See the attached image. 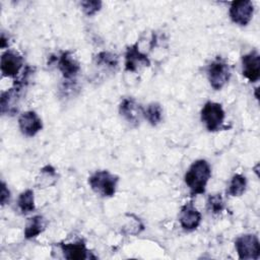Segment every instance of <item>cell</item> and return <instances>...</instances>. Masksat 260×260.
<instances>
[{
    "instance_id": "cell-1",
    "label": "cell",
    "mask_w": 260,
    "mask_h": 260,
    "mask_svg": "<svg viewBox=\"0 0 260 260\" xmlns=\"http://www.w3.org/2000/svg\"><path fill=\"white\" fill-rule=\"evenodd\" d=\"M211 176V168L207 160L197 159L192 162L185 174L184 181L192 196L205 192L206 185Z\"/></svg>"
},
{
    "instance_id": "cell-2",
    "label": "cell",
    "mask_w": 260,
    "mask_h": 260,
    "mask_svg": "<svg viewBox=\"0 0 260 260\" xmlns=\"http://www.w3.org/2000/svg\"><path fill=\"white\" fill-rule=\"evenodd\" d=\"M119 177L107 170L96 171L88 178L90 189L102 197H113L118 187Z\"/></svg>"
},
{
    "instance_id": "cell-3",
    "label": "cell",
    "mask_w": 260,
    "mask_h": 260,
    "mask_svg": "<svg viewBox=\"0 0 260 260\" xmlns=\"http://www.w3.org/2000/svg\"><path fill=\"white\" fill-rule=\"evenodd\" d=\"M200 116L205 128L209 132H215L221 129L225 114L220 104L209 101L204 104Z\"/></svg>"
},
{
    "instance_id": "cell-4",
    "label": "cell",
    "mask_w": 260,
    "mask_h": 260,
    "mask_svg": "<svg viewBox=\"0 0 260 260\" xmlns=\"http://www.w3.org/2000/svg\"><path fill=\"white\" fill-rule=\"evenodd\" d=\"M231 69L229 64L220 57L215 58L207 67V78L214 90L221 89L230 80Z\"/></svg>"
},
{
    "instance_id": "cell-5",
    "label": "cell",
    "mask_w": 260,
    "mask_h": 260,
    "mask_svg": "<svg viewBox=\"0 0 260 260\" xmlns=\"http://www.w3.org/2000/svg\"><path fill=\"white\" fill-rule=\"evenodd\" d=\"M235 248L241 260H257L260 256V243L256 235L245 234L235 241Z\"/></svg>"
},
{
    "instance_id": "cell-6",
    "label": "cell",
    "mask_w": 260,
    "mask_h": 260,
    "mask_svg": "<svg viewBox=\"0 0 260 260\" xmlns=\"http://www.w3.org/2000/svg\"><path fill=\"white\" fill-rule=\"evenodd\" d=\"M254 13V5L250 0L233 1L230 6L229 14L232 21L238 25H247Z\"/></svg>"
},
{
    "instance_id": "cell-7",
    "label": "cell",
    "mask_w": 260,
    "mask_h": 260,
    "mask_svg": "<svg viewBox=\"0 0 260 260\" xmlns=\"http://www.w3.org/2000/svg\"><path fill=\"white\" fill-rule=\"evenodd\" d=\"M23 66V59L15 51L7 50L1 55L0 68L5 77H16Z\"/></svg>"
},
{
    "instance_id": "cell-8",
    "label": "cell",
    "mask_w": 260,
    "mask_h": 260,
    "mask_svg": "<svg viewBox=\"0 0 260 260\" xmlns=\"http://www.w3.org/2000/svg\"><path fill=\"white\" fill-rule=\"evenodd\" d=\"M242 73L250 82L259 80L260 55L256 50H253L242 57Z\"/></svg>"
},
{
    "instance_id": "cell-9",
    "label": "cell",
    "mask_w": 260,
    "mask_h": 260,
    "mask_svg": "<svg viewBox=\"0 0 260 260\" xmlns=\"http://www.w3.org/2000/svg\"><path fill=\"white\" fill-rule=\"evenodd\" d=\"M18 127L23 135L32 137L42 130L43 123L36 112L26 111L19 116Z\"/></svg>"
},
{
    "instance_id": "cell-10",
    "label": "cell",
    "mask_w": 260,
    "mask_h": 260,
    "mask_svg": "<svg viewBox=\"0 0 260 260\" xmlns=\"http://www.w3.org/2000/svg\"><path fill=\"white\" fill-rule=\"evenodd\" d=\"M179 222L184 231H194L201 222V213L192 203H186L181 207Z\"/></svg>"
},
{
    "instance_id": "cell-11",
    "label": "cell",
    "mask_w": 260,
    "mask_h": 260,
    "mask_svg": "<svg viewBox=\"0 0 260 260\" xmlns=\"http://www.w3.org/2000/svg\"><path fill=\"white\" fill-rule=\"evenodd\" d=\"M143 109L136 103L133 98H125L122 100L119 106L120 115L132 126H138L140 122V117L142 115Z\"/></svg>"
},
{
    "instance_id": "cell-12",
    "label": "cell",
    "mask_w": 260,
    "mask_h": 260,
    "mask_svg": "<svg viewBox=\"0 0 260 260\" xmlns=\"http://www.w3.org/2000/svg\"><path fill=\"white\" fill-rule=\"evenodd\" d=\"M150 61L148 57L142 53L138 44H134L127 48L125 53V70L129 72H135L140 66H149Z\"/></svg>"
},
{
    "instance_id": "cell-13",
    "label": "cell",
    "mask_w": 260,
    "mask_h": 260,
    "mask_svg": "<svg viewBox=\"0 0 260 260\" xmlns=\"http://www.w3.org/2000/svg\"><path fill=\"white\" fill-rule=\"evenodd\" d=\"M56 61L58 69L65 79H72L80 70L79 62L74 58L70 51L62 52Z\"/></svg>"
},
{
    "instance_id": "cell-14",
    "label": "cell",
    "mask_w": 260,
    "mask_h": 260,
    "mask_svg": "<svg viewBox=\"0 0 260 260\" xmlns=\"http://www.w3.org/2000/svg\"><path fill=\"white\" fill-rule=\"evenodd\" d=\"M64 258L69 260H81L88 258V250L85 246V243L81 240L73 243H60L58 244Z\"/></svg>"
},
{
    "instance_id": "cell-15",
    "label": "cell",
    "mask_w": 260,
    "mask_h": 260,
    "mask_svg": "<svg viewBox=\"0 0 260 260\" xmlns=\"http://www.w3.org/2000/svg\"><path fill=\"white\" fill-rule=\"evenodd\" d=\"M22 87L14 85V87L1 93V112L5 114H13L16 111V105L19 98V92Z\"/></svg>"
},
{
    "instance_id": "cell-16",
    "label": "cell",
    "mask_w": 260,
    "mask_h": 260,
    "mask_svg": "<svg viewBox=\"0 0 260 260\" xmlns=\"http://www.w3.org/2000/svg\"><path fill=\"white\" fill-rule=\"evenodd\" d=\"M46 229V220L42 215H35L28 218L24 228V237L27 240L34 239Z\"/></svg>"
},
{
    "instance_id": "cell-17",
    "label": "cell",
    "mask_w": 260,
    "mask_h": 260,
    "mask_svg": "<svg viewBox=\"0 0 260 260\" xmlns=\"http://www.w3.org/2000/svg\"><path fill=\"white\" fill-rule=\"evenodd\" d=\"M17 206L22 214H27L36 209L35 195L31 189H26L19 194L17 199Z\"/></svg>"
},
{
    "instance_id": "cell-18",
    "label": "cell",
    "mask_w": 260,
    "mask_h": 260,
    "mask_svg": "<svg viewBox=\"0 0 260 260\" xmlns=\"http://www.w3.org/2000/svg\"><path fill=\"white\" fill-rule=\"evenodd\" d=\"M56 182H57V173H56V170L51 165H47L40 170V174L37 178V184L40 187L46 188L54 185Z\"/></svg>"
},
{
    "instance_id": "cell-19",
    "label": "cell",
    "mask_w": 260,
    "mask_h": 260,
    "mask_svg": "<svg viewBox=\"0 0 260 260\" xmlns=\"http://www.w3.org/2000/svg\"><path fill=\"white\" fill-rule=\"evenodd\" d=\"M143 117L151 126H156L162 119V109L158 103H151L142 111Z\"/></svg>"
},
{
    "instance_id": "cell-20",
    "label": "cell",
    "mask_w": 260,
    "mask_h": 260,
    "mask_svg": "<svg viewBox=\"0 0 260 260\" xmlns=\"http://www.w3.org/2000/svg\"><path fill=\"white\" fill-rule=\"evenodd\" d=\"M246 188H247V179H246V177L241 175V174H235L232 177V180L230 182L228 193L231 196L238 197V196H241L245 193Z\"/></svg>"
},
{
    "instance_id": "cell-21",
    "label": "cell",
    "mask_w": 260,
    "mask_h": 260,
    "mask_svg": "<svg viewBox=\"0 0 260 260\" xmlns=\"http://www.w3.org/2000/svg\"><path fill=\"white\" fill-rule=\"evenodd\" d=\"M95 63L98 65H104L108 68H115L118 66V57L116 54H113L111 52L103 51L95 55L94 57Z\"/></svg>"
},
{
    "instance_id": "cell-22",
    "label": "cell",
    "mask_w": 260,
    "mask_h": 260,
    "mask_svg": "<svg viewBox=\"0 0 260 260\" xmlns=\"http://www.w3.org/2000/svg\"><path fill=\"white\" fill-rule=\"evenodd\" d=\"M224 208V202L222 199L221 194H212L209 195L207 198V209L213 213V214H218L220 213Z\"/></svg>"
},
{
    "instance_id": "cell-23",
    "label": "cell",
    "mask_w": 260,
    "mask_h": 260,
    "mask_svg": "<svg viewBox=\"0 0 260 260\" xmlns=\"http://www.w3.org/2000/svg\"><path fill=\"white\" fill-rule=\"evenodd\" d=\"M80 5L85 15L92 16L101 10L103 3L102 1H99V0H85V1H81Z\"/></svg>"
},
{
    "instance_id": "cell-24",
    "label": "cell",
    "mask_w": 260,
    "mask_h": 260,
    "mask_svg": "<svg viewBox=\"0 0 260 260\" xmlns=\"http://www.w3.org/2000/svg\"><path fill=\"white\" fill-rule=\"evenodd\" d=\"M10 200V191L7 188L6 184L2 181L1 183V192H0V201H1V205L4 206L5 204H7Z\"/></svg>"
}]
</instances>
